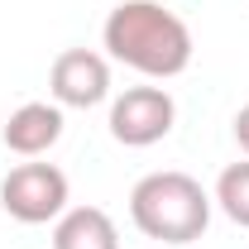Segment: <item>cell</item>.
<instances>
[{
	"label": "cell",
	"mask_w": 249,
	"mask_h": 249,
	"mask_svg": "<svg viewBox=\"0 0 249 249\" xmlns=\"http://www.w3.org/2000/svg\"><path fill=\"white\" fill-rule=\"evenodd\" d=\"M0 206L19 225H43L67 211V173L53 163H19L0 182Z\"/></svg>",
	"instance_id": "3957f363"
},
{
	"label": "cell",
	"mask_w": 249,
	"mask_h": 249,
	"mask_svg": "<svg viewBox=\"0 0 249 249\" xmlns=\"http://www.w3.org/2000/svg\"><path fill=\"white\" fill-rule=\"evenodd\" d=\"M216 201H220V211L235 220V225L249 230V158H245V163H230V168L220 173Z\"/></svg>",
	"instance_id": "ba28073f"
},
{
	"label": "cell",
	"mask_w": 249,
	"mask_h": 249,
	"mask_svg": "<svg viewBox=\"0 0 249 249\" xmlns=\"http://www.w3.org/2000/svg\"><path fill=\"white\" fill-rule=\"evenodd\" d=\"M53 249H120V230L101 206H72L53 225Z\"/></svg>",
	"instance_id": "52a82bcc"
},
{
	"label": "cell",
	"mask_w": 249,
	"mask_h": 249,
	"mask_svg": "<svg viewBox=\"0 0 249 249\" xmlns=\"http://www.w3.org/2000/svg\"><path fill=\"white\" fill-rule=\"evenodd\" d=\"M0 139H5L10 154H19V158L48 154V149L62 139V110H58V106H48V101H24V106L5 120Z\"/></svg>",
	"instance_id": "8992f818"
},
{
	"label": "cell",
	"mask_w": 249,
	"mask_h": 249,
	"mask_svg": "<svg viewBox=\"0 0 249 249\" xmlns=\"http://www.w3.org/2000/svg\"><path fill=\"white\" fill-rule=\"evenodd\" d=\"M235 144L249 154V106H240V115H235Z\"/></svg>",
	"instance_id": "9c48e42d"
},
{
	"label": "cell",
	"mask_w": 249,
	"mask_h": 249,
	"mask_svg": "<svg viewBox=\"0 0 249 249\" xmlns=\"http://www.w3.org/2000/svg\"><path fill=\"white\" fill-rule=\"evenodd\" d=\"M129 216H134V225L149 240L192 245L211 225V196L187 173H149L129 192Z\"/></svg>",
	"instance_id": "7a4b0ae2"
},
{
	"label": "cell",
	"mask_w": 249,
	"mask_h": 249,
	"mask_svg": "<svg viewBox=\"0 0 249 249\" xmlns=\"http://www.w3.org/2000/svg\"><path fill=\"white\" fill-rule=\"evenodd\" d=\"M101 38H106L115 62L144 72V77H158V82L187 72V62H192V29L173 10H163L158 0H124V5H115Z\"/></svg>",
	"instance_id": "6da1fadb"
},
{
	"label": "cell",
	"mask_w": 249,
	"mask_h": 249,
	"mask_svg": "<svg viewBox=\"0 0 249 249\" xmlns=\"http://www.w3.org/2000/svg\"><path fill=\"white\" fill-rule=\"evenodd\" d=\"M48 87H53L58 106L91 110L110 96V62L91 48H67V53H58L53 72H48Z\"/></svg>",
	"instance_id": "5b68a950"
},
{
	"label": "cell",
	"mask_w": 249,
	"mask_h": 249,
	"mask_svg": "<svg viewBox=\"0 0 249 249\" xmlns=\"http://www.w3.org/2000/svg\"><path fill=\"white\" fill-rule=\"evenodd\" d=\"M173 120H178V106L163 87H129L110 106V134L124 149H149L158 139H168Z\"/></svg>",
	"instance_id": "277c9868"
}]
</instances>
